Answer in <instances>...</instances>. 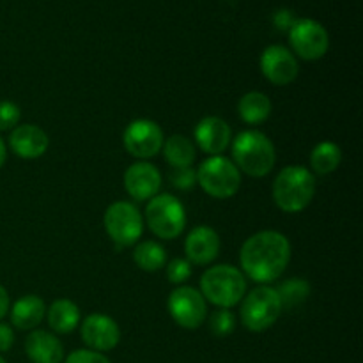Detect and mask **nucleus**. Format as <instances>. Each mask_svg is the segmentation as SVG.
Masks as SVG:
<instances>
[{
    "label": "nucleus",
    "instance_id": "21",
    "mask_svg": "<svg viewBox=\"0 0 363 363\" xmlns=\"http://www.w3.org/2000/svg\"><path fill=\"white\" fill-rule=\"evenodd\" d=\"M238 112L247 124H261L272 113V101L262 92H247L238 103Z\"/></svg>",
    "mask_w": 363,
    "mask_h": 363
},
{
    "label": "nucleus",
    "instance_id": "24",
    "mask_svg": "<svg viewBox=\"0 0 363 363\" xmlns=\"http://www.w3.org/2000/svg\"><path fill=\"white\" fill-rule=\"evenodd\" d=\"M133 261L144 272H158L165 266L167 252L156 241H142L135 248Z\"/></svg>",
    "mask_w": 363,
    "mask_h": 363
},
{
    "label": "nucleus",
    "instance_id": "30",
    "mask_svg": "<svg viewBox=\"0 0 363 363\" xmlns=\"http://www.w3.org/2000/svg\"><path fill=\"white\" fill-rule=\"evenodd\" d=\"M66 363H110V360L98 351L77 350L66 358Z\"/></svg>",
    "mask_w": 363,
    "mask_h": 363
},
{
    "label": "nucleus",
    "instance_id": "10",
    "mask_svg": "<svg viewBox=\"0 0 363 363\" xmlns=\"http://www.w3.org/2000/svg\"><path fill=\"white\" fill-rule=\"evenodd\" d=\"M289 43L294 53L305 60H318L328 52L330 38L321 23L308 18H301L289 28Z\"/></svg>",
    "mask_w": 363,
    "mask_h": 363
},
{
    "label": "nucleus",
    "instance_id": "28",
    "mask_svg": "<svg viewBox=\"0 0 363 363\" xmlns=\"http://www.w3.org/2000/svg\"><path fill=\"white\" fill-rule=\"evenodd\" d=\"M191 275V266L190 262L184 261V259H174V261L169 262V266H167V279L170 280L172 284H177V286H181V284L184 282V280L190 279Z\"/></svg>",
    "mask_w": 363,
    "mask_h": 363
},
{
    "label": "nucleus",
    "instance_id": "18",
    "mask_svg": "<svg viewBox=\"0 0 363 363\" xmlns=\"http://www.w3.org/2000/svg\"><path fill=\"white\" fill-rule=\"evenodd\" d=\"M25 353L32 363H60L64 360L62 342L45 330H35L27 337Z\"/></svg>",
    "mask_w": 363,
    "mask_h": 363
},
{
    "label": "nucleus",
    "instance_id": "26",
    "mask_svg": "<svg viewBox=\"0 0 363 363\" xmlns=\"http://www.w3.org/2000/svg\"><path fill=\"white\" fill-rule=\"evenodd\" d=\"M234 325V315L229 308H220V311H215L209 318V328H211L213 335L216 337H227L233 333Z\"/></svg>",
    "mask_w": 363,
    "mask_h": 363
},
{
    "label": "nucleus",
    "instance_id": "17",
    "mask_svg": "<svg viewBox=\"0 0 363 363\" xmlns=\"http://www.w3.org/2000/svg\"><path fill=\"white\" fill-rule=\"evenodd\" d=\"M48 135L35 124H23L11 131L9 145L16 156L23 160L41 158L48 149Z\"/></svg>",
    "mask_w": 363,
    "mask_h": 363
},
{
    "label": "nucleus",
    "instance_id": "34",
    "mask_svg": "<svg viewBox=\"0 0 363 363\" xmlns=\"http://www.w3.org/2000/svg\"><path fill=\"white\" fill-rule=\"evenodd\" d=\"M6 158H7V149H6V144H4V140L0 138V169H2V165L6 163Z\"/></svg>",
    "mask_w": 363,
    "mask_h": 363
},
{
    "label": "nucleus",
    "instance_id": "4",
    "mask_svg": "<svg viewBox=\"0 0 363 363\" xmlns=\"http://www.w3.org/2000/svg\"><path fill=\"white\" fill-rule=\"evenodd\" d=\"M204 300L220 308H230L240 303L247 294V279L230 264H218L204 272L201 279Z\"/></svg>",
    "mask_w": 363,
    "mask_h": 363
},
{
    "label": "nucleus",
    "instance_id": "31",
    "mask_svg": "<svg viewBox=\"0 0 363 363\" xmlns=\"http://www.w3.org/2000/svg\"><path fill=\"white\" fill-rule=\"evenodd\" d=\"M14 344V332L9 325L6 323H0V351L6 353L13 347Z\"/></svg>",
    "mask_w": 363,
    "mask_h": 363
},
{
    "label": "nucleus",
    "instance_id": "23",
    "mask_svg": "<svg viewBox=\"0 0 363 363\" xmlns=\"http://www.w3.org/2000/svg\"><path fill=\"white\" fill-rule=\"evenodd\" d=\"M340 162H342V151L333 142H321L311 152V167L315 174L321 176L335 172Z\"/></svg>",
    "mask_w": 363,
    "mask_h": 363
},
{
    "label": "nucleus",
    "instance_id": "33",
    "mask_svg": "<svg viewBox=\"0 0 363 363\" xmlns=\"http://www.w3.org/2000/svg\"><path fill=\"white\" fill-rule=\"evenodd\" d=\"M7 311H9V294L0 286V319L7 314Z\"/></svg>",
    "mask_w": 363,
    "mask_h": 363
},
{
    "label": "nucleus",
    "instance_id": "5",
    "mask_svg": "<svg viewBox=\"0 0 363 363\" xmlns=\"http://www.w3.org/2000/svg\"><path fill=\"white\" fill-rule=\"evenodd\" d=\"M282 312V303L277 289L269 286H261L252 289L243 296L241 305V323L250 332H264L272 328Z\"/></svg>",
    "mask_w": 363,
    "mask_h": 363
},
{
    "label": "nucleus",
    "instance_id": "25",
    "mask_svg": "<svg viewBox=\"0 0 363 363\" xmlns=\"http://www.w3.org/2000/svg\"><path fill=\"white\" fill-rule=\"evenodd\" d=\"M277 294H279L282 308H293L307 300L311 294V286L303 279H289L280 284Z\"/></svg>",
    "mask_w": 363,
    "mask_h": 363
},
{
    "label": "nucleus",
    "instance_id": "2",
    "mask_svg": "<svg viewBox=\"0 0 363 363\" xmlns=\"http://www.w3.org/2000/svg\"><path fill=\"white\" fill-rule=\"evenodd\" d=\"M233 160L238 170L252 177H264L275 167V145L261 131H241L233 140Z\"/></svg>",
    "mask_w": 363,
    "mask_h": 363
},
{
    "label": "nucleus",
    "instance_id": "29",
    "mask_svg": "<svg viewBox=\"0 0 363 363\" xmlns=\"http://www.w3.org/2000/svg\"><path fill=\"white\" fill-rule=\"evenodd\" d=\"M20 106L13 101H0V131L13 130L20 121Z\"/></svg>",
    "mask_w": 363,
    "mask_h": 363
},
{
    "label": "nucleus",
    "instance_id": "27",
    "mask_svg": "<svg viewBox=\"0 0 363 363\" xmlns=\"http://www.w3.org/2000/svg\"><path fill=\"white\" fill-rule=\"evenodd\" d=\"M170 183L177 190H190L197 184V172L191 167H181V169H172L170 172Z\"/></svg>",
    "mask_w": 363,
    "mask_h": 363
},
{
    "label": "nucleus",
    "instance_id": "15",
    "mask_svg": "<svg viewBox=\"0 0 363 363\" xmlns=\"http://www.w3.org/2000/svg\"><path fill=\"white\" fill-rule=\"evenodd\" d=\"M195 142L204 152L213 156H220L233 140V131L230 126L223 119L215 116L204 117L201 123L195 126Z\"/></svg>",
    "mask_w": 363,
    "mask_h": 363
},
{
    "label": "nucleus",
    "instance_id": "19",
    "mask_svg": "<svg viewBox=\"0 0 363 363\" xmlns=\"http://www.w3.org/2000/svg\"><path fill=\"white\" fill-rule=\"evenodd\" d=\"M45 314V301L35 294H27L11 308V325L16 326L18 330H32L43 321Z\"/></svg>",
    "mask_w": 363,
    "mask_h": 363
},
{
    "label": "nucleus",
    "instance_id": "35",
    "mask_svg": "<svg viewBox=\"0 0 363 363\" xmlns=\"http://www.w3.org/2000/svg\"><path fill=\"white\" fill-rule=\"evenodd\" d=\"M0 363H7V362H6V360H4V358H2V357H0Z\"/></svg>",
    "mask_w": 363,
    "mask_h": 363
},
{
    "label": "nucleus",
    "instance_id": "3",
    "mask_svg": "<svg viewBox=\"0 0 363 363\" xmlns=\"http://www.w3.org/2000/svg\"><path fill=\"white\" fill-rule=\"evenodd\" d=\"M315 195V177L301 165L284 167L273 183V201L284 213H300Z\"/></svg>",
    "mask_w": 363,
    "mask_h": 363
},
{
    "label": "nucleus",
    "instance_id": "32",
    "mask_svg": "<svg viewBox=\"0 0 363 363\" xmlns=\"http://www.w3.org/2000/svg\"><path fill=\"white\" fill-rule=\"evenodd\" d=\"M294 21H296V20H294V18H293L291 11L282 9V11H279V13L275 14V25L279 28H282V30H286V28L293 27Z\"/></svg>",
    "mask_w": 363,
    "mask_h": 363
},
{
    "label": "nucleus",
    "instance_id": "12",
    "mask_svg": "<svg viewBox=\"0 0 363 363\" xmlns=\"http://www.w3.org/2000/svg\"><path fill=\"white\" fill-rule=\"evenodd\" d=\"M261 71L273 85H289L298 77V60L291 50L282 45H272L262 52Z\"/></svg>",
    "mask_w": 363,
    "mask_h": 363
},
{
    "label": "nucleus",
    "instance_id": "11",
    "mask_svg": "<svg viewBox=\"0 0 363 363\" xmlns=\"http://www.w3.org/2000/svg\"><path fill=\"white\" fill-rule=\"evenodd\" d=\"M163 131L155 121L137 119L126 126L123 133V144L135 158H152L163 147Z\"/></svg>",
    "mask_w": 363,
    "mask_h": 363
},
{
    "label": "nucleus",
    "instance_id": "16",
    "mask_svg": "<svg viewBox=\"0 0 363 363\" xmlns=\"http://www.w3.org/2000/svg\"><path fill=\"white\" fill-rule=\"evenodd\" d=\"M188 261L204 266L215 261L220 252V236L215 229L208 225H199L188 234L184 243Z\"/></svg>",
    "mask_w": 363,
    "mask_h": 363
},
{
    "label": "nucleus",
    "instance_id": "9",
    "mask_svg": "<svg viewBox=\"0 0 363 363\" xmlns=\"http://www.w3.org/2000/svg\"><path fill=\"white\" fill-rule=\"evenodd\" d=\"M167 307L172 319L181 328L197 330L199 326L204 325L208 318L204 296L190 286H179L174 289L167 301Z\"/></svg>",
    "mask_w": 363,
    "mask_h": 363
},
{
    "label": "nucleus",
    "instance_id": "22",
    "mask_svg": "<svg viewBox=\"0 0 363 363\" xmlns=\"http://www.w3.org/2000/svg\"><path fill=\"white\" fill-rule=\"evenodd\" d=\"M163 155L167 162L172 165V169L181 167H191L195 160V145L190 138L183 135H172L163 142Z\"/></svg>",
    "mask_w": 363,
    "mask_h": 363
},
{
    "label": "nucleus",
    "instance_id": "20",
    "mask_svg": "<svg viewBox=\"0 0 363 363\" xmlns=\"http://www.w3.org/2000/svg\"><path fill=\"white\" fill-rule=\"evenodd\" d=\"M46 318L55 333H71L80 323V308L71 300H57L46 311Z\"/></svg>",
    "mask_w": 363,
    "mask_h": 363
},
{
    "label": "nucleus",
    "instance_id": "7",
    "mask_svg": "<svg viewBox=\"0 0 363 363\" xmlns=\"http://www.w3.org/2000/svg\"><path fill=\"white\" fill-rule=\"evenodd\" d=\"M197 183L213 199H230L240 190L241 174L225 156H211L199 167Z\"/></svg>",
    "mask_w": 363,
    "mask_h": 363
},
{
    "label": "nucleus",
    "instance_id": "6",
    "mask_svg": "<svg viewBox=\"0 0 363 363\" xmlns=\"http://www.w3.org/2000/svg\"><path fill=\"white\" fill-rule=\"evenodd\" d=\"M145 222L155 236L162 240H176L186 225V211L177 197L160 194L152 197L145 208Z\"/></svg>",
    "mask_w": 363,
    "mask_h": 363
},
{
    "label": "nucleus",
    "instance_id": "1",
    "mask_svg": "<svg viewBox=\"0 0 363 363\" xmlns=\"http://www.w3.org/2000/svg\"><path fill=\"white\" fill-rule=\"evenodd\" d=\"M243 272L254 282H275L291 261V243L277 230H261L243 243L240 252Z\"/></svg>",
    "mask_w": 363,
    "mask_h": 363
},
{
    "label": "nucleus",
    "instance_id": "8",
    "mask_svg": "<svg viewBox=\"0 0 363 363\" xmlns=\"http://www.w3.org/2000/svg\"><path fill=\"white\" fill-rule=\"evenodd\" d=\"M103 225L108 236L119 247H131L144 233V218L131 202H113L103 216Z\"/></svg>",
    "mask_w": 363,
    "mask_h": 363
},
{
    "label": "nucleus",
    "instance_id": "14",
    "mask_svg": "<svg viewBox=\"0 0 363 363\" xmlns=\"http://www.w3.org/2000/svg\"><path fill=\"white\" fill-rule=\"evenodd\" d=\"M124 188L135 201H147L158 195L162 188V174L151 163H133L124 172Z\"/></svg>",
    "mask_w": 363,
    "mask_h": 363
},
{
    "label": "nucleus",
    "instance_id": "13",
    "mask_svg": "<svg viewBox=\"0 0 363 363\" xmlns=\"http://www.w3.org/2000/svg\"><path fill=\"white\" fill-rule=\"evenodd\" d=\"M82 339L92 351H112L121 340L119 325L105 314H91L82 323Z\"/></svg>",
    "mask_w": 363,
    "mask_h": 363
}]
</instances>
